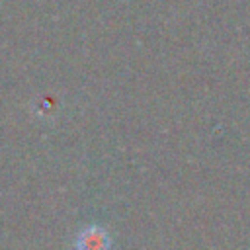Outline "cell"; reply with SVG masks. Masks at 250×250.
Segmentation results:
<instances>
[{
    "label": "cell",
    "mask_w": 250,
    "mask_h": 250,
    "mask_svg": "<svg viewBox=\"0 0 250 250\" xmlns=\"http://www.w3.org/2000/svg\"><path fill=\"white\" fill-rule=\"evenodd\" d=\"M109 238L98 227H88L78 236V250H107Z\"/></svg>",
    "instance_id": "6da1fadb"
}]
</instances>
